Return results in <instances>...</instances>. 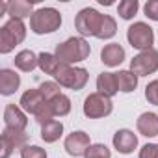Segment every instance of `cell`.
I'll return each mask as SVG.
<instances>
[{
	"mask_svg": "<svg viewBox=\"0 0 158 158\" xmlns=\"http://www.w3.org/2000/svg\"><path fill=\"white\" fill-rule=\"evenodd\" d=\"M21 158H47V151L39 145H24L21 149Z\"/></svg>",
	"mask_w": 158,
	"mask_h": 158,
	"instance_id": "83f0119b",
	"label": "cell"
},
{
	"mask_svg": "<svg viewBox=\"0 0 158 158\" xmlns=\"http://www.w3.org/2000/svg\"><path fill=\"white\" fill-rule=\"evenodd\" d=\"M37 63H39V69L45 73V74H50V76H56L63 67L65 63H61L56 54H50V52H41L37 54Z\"/></svg>",
	"mask_w": 158,
	"mask_h": 158,
	"instance_id": "ac0fdd59",
	"label": "cell"
},
{
	"mask_svg": "<svg viewBox=\"0 0 158 158\" xmlns=\"http://www.w3.org/2000/svg\"><path fill=\"white\" fill-rule=\"evenodd\" d=\"M102 21H104V15L99 13L95 8H84L74 17V28L78 30V34L82 37H86V35L97 37V34L102 26Z\"/></svg>",
	"mask_w": 158,
	"mask_h": 158,
	"instance_id": "277c9868",
	"label": "cell"
},
{
	"mask_svg": "<svg viewBox=\"0 0 158 158\" xmlns=\"http://www.w3.org/2000/svg\"><path fill=\"white\" fill-rule=\"evenodd\" d=\"M127 39H128L132 48L143 52V50L152 48V45H154V32H152V28L147 23L139 21V23H134L132 26H128Z\"/></svg>",
	"mask_w": 158,
	"mask_h": 158,
	"instance_id": "8992f818",
	"label": "cell"
},
{
	"mask_svg": "<svg viewBox=\"0 0 158 158\" xmlns=\"http://www.w3.org/2000/svg\"><path fill=\"white\" fill-rule=\"evenodd\" d=\"M34 4L35 0H13V2L8 4V15L10 19H26V17H32L34 15Z\"/></svg>",
	"mask_w": 158,
	"mask_h": 158,
	"instance_id": "2e32d148",
	"label": "cell"
},
{
	"mask_svg": "<svg viewBox=\"0 0 158 158\" xmlns=\"http://www.w3.org/2000/svg\"><path fill=\"white\" fill-rule=\"evenodd\" d=\"M145 99L149 101V104L158 106V80H152L147 84L145 88Z\"/></svg>",
	"mask_w": 158,
	"mask_h": 158,
	"instance_id": "f1b7e54d",
	"label": "cell"
},
{
	"mask_svg": "<svg viewBox=\"0 0 158 158\" xmlns=\"http://www.w3.org/2000/svg\"><path fill=\"white\" fill-rule=\"evenodd\" d=\"M15 67L21 69L23 73H32L35 67H39L37 63V56L32 52V50H21L17 56H15Z\"/></svg>",
	"mask_w": 158,
	"mask_h": 158,
	"instance_id": "d6986e66",
	"label": "cell"
},
{
	"mask_svg": "<svg viewBox=\"0 0 158 158\" xmlns=\"http://www.w3.org/2000/svg\"><path fill=\"white\" fill-rule=\"evenodd\" d=\"M84 158H112V154H110V149L106 145L95 143V145H91L88 149V152H86Z\"/></svg>",
	"mask_w": 158,
	"mask_h": 158,
	"instance_id": "4316f807",
	"label": "cell"
},
{
	"mask_svg": "<svg viewBox=\"0 0 158 158\" xmlns=\"http://www.w3.org/2000/svg\"><path fill=\"white\" fill-rule=\"evenodd\" d=\"M117 91H119V88H117V76H115V73L104 71V73H101L97 76V93H102V95H106V97L112 99Z\"/></svg>",
	"mask_w": 158,
	"mask_h": 158,
	"instance_id": "e0dca14e",
	"label": "cell"
},
{
	"mask_svg": "<svg viewBox=\"0 0 158 158\" xmlns=\"http://www.w3.org/2000/svg\"><path fill=\"white\" fill-rule=\"evenodd\" d=\"M156 69H158V50L156 48L143 50L130 60V71L138 76H149L156 73Z\"/></svg>",
	"mask_w": 158,
	"mask_h": 158,
	"instance_id": "ba28073f",
	"label": "cell"
},
{
	"mask_svg": "<svg viewBox=\"0 0 158 158\" xmlns=\"http://www.w3.org/2000/svg\"><path fill=\"white\" fill-rule=\"evenodd\" d=\"M114 110V102L110 97L102 93H89L84 101V115L89 119H101L108 117Z\"/></svg>",
	"mask_w": 158,
	"mask_h": 158,
	"instance_id": "52a82bcc",
	"label": "cell"
},
{
	"mask_svg": "<svg viewBox=\"0 0 158 158\" xmlns=\"http://www.w3.org/2000/svg\"><path fill=\"white\" fill-rule=\"evenodd\" d=\"M11 151H13V147H11L6 139H2V154H0V158H10Z\"/></svg>",
	"mask_w": 158,
	"mask_h": 158,
	"instance_id": "1f68e13d",
	"label": "cell"
},
{
	"mask_svg": "<svg viewBox=\"0 0 158 158\" xmlns=\"http://www.w3.org/2000/svg\"><path fill=\"white\" fill-rule=\"evenodd\" d=\"M48 106H50L54 117H63V115H67L71 112V99L61 93V95L54 97L52 101H48Z\"/></svg>",
	"mask_w": 158,
	"mask_h": 158,
	"instance_id": "603a6c76",
	"label": "cell"
},
{
	"mask_svg": "<svg viewBox=\"0 0 158 158\" xmlns=\"http://www.w3.org/2000/svg\"><path fill=\"white\" fill-rule=\"evenodd\" d=\"M8 11V2H2V6H0V15H4Z\"/></svg>",
	"mask_w": 158,
	"mask_h": 158,
	"instance_id": "d6a6232c",
	"label": "cell"
},
{
	"mask_svg": "<svg viewBox=\"0 0 158 158\" xmlns=\"http://www.w3.org/2000/svg\"><path fill=\"white\" fill-rule=\"evenodd\" d=\"M139 158H158V143H147L139 149Z\"/></svg>",
	"mask_w": 158,
	"mask_h": 158,
	"instance_id": "f546056e",
	"label": "cell"
},
{
	"mask_svg": "<svg viewBox=\"0 0 158 158\" xmlns=\"http://www.w3.org/2000/svg\"><path fill=\"white\" fill-rule=\"evenodd\" d=\"M112 143H114V149H115L117 152H121V154H130V152H134V149L138 147V136H136L132 130H128V128H119V130L114 134Z\"/></svg>",
	"mask_w": 158,
	"mask_h": 158,
	"instance_id": "30bf717a",
	"label": "cell"
},
{
	"mask_svg": "<svg viewBox=\"0 0 158 158\" xmlns=\"http://www.w3.org/2000/svg\"><path fill=\"white\" fill-rule=\"evenodd\" d=\"M2 139H6L13 149H23L28 141L26 130H13V128H4L2 130Z\"/></svg>",
	"mask_w": 158,
	"mask_h": 158,
	"instance_id": "7402d4cb",
	"label": "cell"
},
{
	"mask_svg": "<svg viewBox=\"0 0 158 158\" xmlns=\"http://www.w3.org/2000/svg\"><path fill=\"white\" fill-rule=\"evenodd\" d=\"M60 88H61V86H60V84H58L56 80H54V82H52V80H48V82H43V84H41V86H39L37 89L41 91V95H43V97H45V101L48 102V101H52L54 97L61 95Z\"/></svg>",
	"mask_w": 158,
	"mask_h": 158,
	"instance_id": "484cf974",
	"label": "cell"
},
{
	"mask_svg": "<svg viewBox=\"0 0 158 158\" xmlns=\"http://www.w3.org/2000/svg\"><path fill=\"white\" fill-rule=\"evenodd\" d=\"M117 34V23L114 17L110 15H104V21H102V26L97 34V39H112L114 35Z\"/></svg>",
	"mask_w": 158,
	"mask_h": 158,
	"instance_id": "d4e9b609",
	"label": "cell"
},
{
	"mask_svg": "<svg viewBox=\"0 0 158 158\" xmlns=\"http://www.w3.org/2000/svg\"><path fill=\"white\" fill-rule=\"evenodd\" d=\"M63 147H65V152L69 156H86L88 149L91 147V139H89V134H86L84 130H76V132H71L65 141H63Z\"/></svg>",
	"mask_w": 158,
	"mask_h": 158,
	"instance_id": "9c48e42d",
	"label": "cell"
},
{
	"mask_svg": "<svg viewBox=\"0 0 158 158\" xmlns=\"http://www.w3.org/2000/svg\"><path fill=\"white\" fill-rule=\"evenodd\" d=\"M143 11L151 21H158V0H149V2H145Z\"/></svg>",
	"mask_w": 158,
	"mask_h": 158,
	"instance_id": "4dcf8cb0",
	"label": "cell"
},
{
	"mask_svg": "<svg viewBox=\"0 0 158 158\" xmlns=\"http://www.w3.org/2000/svg\"><path fill=\"white\" fill-rule=\"evenodd\" d=\"M61 134H63V123H61V121L52 119L50 123H47V125L41 127V139H43L45 143H54V141H58V139L61 138Z\"/></svg>",
	"mask_w": 158,
	"mask_h": 158,
	"instance_id": "ffe728a7",
	"label": "cell"
},
{
	"mask_svg": "<svg viewBox=\"0 0 158 158\" xmlns=\"http://www.w3.org/2000/svg\"><path fill=\"white\" fill-rule=\"evenodd\" d=\"M61 26V13L56 8H41L30 17V30L37 35L52 34Z\"/></svg>",
	"mask_w": 158,
	"mask_h": 158,
	"instance_id": "7a4b0ae2",
	"label": "cell"
},
{
	"mask_svg": "<svg viewBox=\"0 0 158 158\" xmlns=\"http://www.w3.org/2000/svg\"><path fill=\"white\" fill-rule=\"evenodd\" d=\"M21 86V76L13 69H2L0 71V93L4 97L13 95Z\"/></svg>",
	"mask_w": 158,
	"mask_h": 158,
	"instance_id": "9a60e30c",
	"label": "cell"
},
{
	"mask_svg": "<svg viewBox=\"0 0 158 158\" xmlns=\"http://www.w3.org/2000/svg\"><path fill=\"white\" fill-rule=\"evenodd\" d=\"M26 37V26L19 19H10L0 28V54H10Z\"/></svg>",
	"mask_w": 158,
	"mask_h": 158,
	"instance_id": "3957f363",
	"label": "cell"
},
{
	"mask_svg": "<svg viewBox=\"0 0 158 158\" xmlns=\"http://www.w3.org/2000/svg\"><path fill=\"white\" fill-rule=\"evenodd\" d=\"M89 52H91V47L84 37H69L67 41H63L56 47V58L65 65L80 63V61L88 60Z\"/></svg>",
	"mask_w": 158,
	"mask_h": 158,
	"instance_id": "6da1fadb",
	"label": "cell"
},
{
	"mask_svg": "<svg viewBox=\"0 0 158 158\" xmlns=\"http://www.w3.org/2000/svg\"><path fill=\"white\" fill-rule=\"evenodd\" d=\"M125 48L119 43H108L101 50V61L108 67H117L125 61Z\"/></svg>",
	"mask_w": 158,
	"mask_h": 158,
	"instance_id": "4fadbf2b",
	"label": "cell"
},
{
	"mask_svg": "<svg viewBox=\"0 0 158 158\" xmlns=\"http://www.w3.org/2000/svg\"><path fill=\"white\" fill-rule=\"evenodd\" d=\"M115 76H117V88H119V91L132 93L138 88V74H134L130 69L119 71V73H115Z\"/></svg>",
	"mask_w": 158,
	"mask_h": 158,
	"instance_id": "44dd1931",
	"label": "cell"
},
{
	"mask_svg": "<svg viewBox=\"0 0 158 158\" xmlns=\"http://www.w3.org/2000/svg\"><path fill=\"white\" fill-rule=\"evenodd\" d=\"M4 123L6 128H13V130H26L28 127V117L26 112L21 106L15 104H8L4 110Z\"/></svg>",
	"mask_w": 158,
	"mask_h": 158,
	"instance_id": "8fae6325",
	"label": "cell"
},
{
	"mask_svg": "<svg viewBox=\"0 0 158 158\" xmlns=\"http://www.w3.org/2000/svg\"><path fill=\"white\" fill-rule=\"evenodd\" d=\"M138 132L145 138H154L158 136V115L154 112H145L138 117L136 121Z\"/></svg>",
	"mask_w": 158,
	"mask_h": 158,
	"instance_id": "5bb4252c",
	"label": "cell"
},
{
	"mask_svg": "<svg viewBox=\"0 0 158 158\" xmlns=\"http://www.w3.org/2000/svg\"><path fill=\"white\" fill-rule=\"evenodd\" d=\"M138 10H139L138 0H123V2H119V6H117V13L125 21H130L138 13Z\"/></svg>",
	"mask_w": 158,
	"mask_h": 158,
	"instance_id": "cb8c5ba5",
	"label": "cell"
},
{
	"mask_svg": "<svg viewBox=\"0 0 158 158\" xmlns=\"http://www.w3.org/2000/svg\"><path fill=\"white\" fill-rule=\"evenodd\" d=\"M19 104H21V108H23L26 114L35 115V114H37V112L47 104V101H45V97L41 95V91H39V89H26V91L23 93V97H21Z\"/></svg>",
	"mask_w": 158,
	"mask_h": 158,
	"instance_id": "7c38bea8",
	"label": "cell"
},
{
	"mask_svg": "<svg viewBox=\"0 0 158 158\" xmlns=\"http://www.w3.org/2000/svg\"><path fill=\"white\" fill-rule=\"evenodd\" d=\"M88 78H89V73H88L84 67L65 65V67L54 76V80H56L60 86H63V88L80 91V89H84V86L88 84Z\"/></svg>",
	"mask_w": 158,
	"mask_h": 158,
	"instance_id": "5b68a950",
	"label": "cell"
}]
</instances>
